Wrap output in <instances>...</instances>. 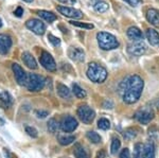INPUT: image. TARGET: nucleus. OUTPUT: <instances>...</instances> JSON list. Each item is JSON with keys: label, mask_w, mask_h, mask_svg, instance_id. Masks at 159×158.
<instances>
[{"label": "nucleus", "mask_w": 159, "mask_h": 158, "mask_svg": "<svg viewBox=\"0 0 159 158\" xmlns=\"http://www.w3.org/2000/svg\"><path fill=\"white\" fill-rule=\"evenodd\" d=\"M123 91V102L126 104H134L140 99L142 93L144 82L139 75L134 74L126 78L121 84Z\"/></svg>", "instance_id": "1"}, {"label": "nucleus", "mask_w": 159, "mask_h": 158, "mask_svg": "<svg viewBox=\"0 0 159 158\" xmlns=\"http://www.w3.org/2000/svg\"><path fill=\"white\" fill-rule=\"evenodd\" d=\"M87 76L93 83H103L107 78V70L97 63H90L87 68Z\"/></svg>", "instance_id": "2"}, {"label": "nucleus", "mask_w": 159, "mask_h": 158, "mask_svg": "<svg viewBox=\"0 0 159 158\" xmlns=\"http://www.w3.org/2000/svg\"><path fill=\"white\" fill-rule=\"evenodd\" d=\"M97 40L102 50H114L119 47L117 37L107 32H99L97 34Z\"/></svg>", "instance_id": "3"}, {"label": "nucleus", "mask_w": 159, "mask_h": 158, "mask_svg": "<svg viewBox=\"0 0 159 158\" xmlns=\"http://www.w3.org/2000/svg\"><path fill=\"white\" fill-rule=\"evenodd\" d=\"M46 80L43 79V76L35 74V73H28V79H27V84L25 87L28 88L29 91H40L45 87Z\"/></svg>", "instance_id": "4"}, {"label": "nucleus", "mask_w": 159, "mask_h": 158, "mask_svg": "<svg viewBox=\"0 0 159 158\" xmlns=\"http://www.w3.org/2000/svg\"><path fill=\"white\" fill-rule=\"evenodd\" d=\"M79 119L83 123L85 124H90L93 121L94 117H96V113L91 107H89L88 105H81L76 111Z\"/></svg>", "instance_id": "5"}, {"label": "nucleus", "mask_w": 159, "mask_h": 158, "mask_svg": "<svg viewBox=\"0 0 159 158\" xmlns=\"http://www.w3.org/2000/svg\"><path fill=\"white\" fill-rule=\"evenodd\" d=\"M154 117H155L154 111L152 107H148V106L139 109L135 115V118L141 124H148L154 119Z\"/></svg>", "instance_id": "6"}, {"label": "nucleus", "mask_w": 159, "mask_h": 158, "mask_svg": "<svg viewBox=\"0 0 159 158\" xmlns=\"http://www.w3.org/2000/svg\"><path fill=\"white\" fill-rule=\"evenodd\" d=\"M39 62L40 65L45 68L46 70L51 71V72H54L56 70V63L53 58L52 55L50 54L47 51H43L42 54L39 56Z\"/></svg>", "instance_id": "7"}, {"label": "nucleus", "mask_w": 159, "mask_h": 158, "mask_svg": "<svg viewBox=\"0 0 159 158\" xmlns=\"http://www.w3.org/2000/svg\"><path fill=\"white\" fill-rule=\"evenodd\" d=\"M145 51H147V45L144 44L143 40L132 42L127 46V52L134 56H140V55L144 54Z\"/></svg>", "instance_id": "8"}, {"label": "nucleus", "mask_w": 159, "mask_h": 158, "mask_svg": "<svg viewBox=\"0 0 159 158\" xmlns=\"http://www.w3.org/2000/svg\"><path fill=\"white\" fill-rule=\"evenodd\" d=\"M25 27L32 31L33 33H35L36 35H43L46 31V25L45 24L39 19L36 18H32L29 19L27 22H25Z\"/></svg>", "instance_id": "9"}, {"label": "nucleus", "mask_w": 159, "mask_h": 158, "mask_svg": "<svg viewBox=\"0 0 159 158\" xmlns=\"http://www.w3.org/2000/svg\"><path fill=\"white\" fill-rule=\"evenodd\" d=\"M56 9H57V11L60 12L61 15H64V16H66V17H69V18L79 19L83 17V13L78 9H74V7H66V6H57Z\"/></svg>", "instance_id": "10"}, {"label": "nucleus", "mask_w": 159, "mask_h": 158, "mask_svg": "<svg viewBox=\"0 0 159 158\" xmlns=\"http://www.w3.org/2000/svg\"><path fill=\"white\" fill-rule=\"evenodd\" d=\"M12 69L14 72L15 79H16V82L19 84L20 86H25L27 84V79H28V73L22 69L21 66L18 65L17 63H14L12 65Z\"/></svg>", "instance_id": "11"}, {"label": "nucleus", "mask_w": 159, "mask_h": 158, "mask_svg": "<svg viewBox=\"0 0 159 158\" xmlns=\"http://www.w3.org/2000/svg\"><path fill=\"white\" fill-rule=\"evenodd\" d=\"M79 123H78V120H76L74 117L72 116H67L63 119L61 123V129L65 133H71L73 132L74 129L78 127Z\"/></svg>", "instance_id": "12"}, {"label": "nucleus", "mask_w": 159, "mask_h": 158, "mask_svg": "<svg viewBox=\"0 0 159 158\" xmlns=\"http://www.w3.org/2000/svg\"><path fill=\"white\" fill-rule=\"evenodd\" d=\"M68 56L75 62H83L85 60V52L80 47H70L67 51Z\"/></svg>", "instance_id": "13"}, {"label": "nucleus", "mask_w": 159, "mask_h": 158, "mask_svg": "<svg viewBox=\"0 0 159 158\" xmlns=\"http://www.w3.org/2000/svg\"><path fill=\"white\" fill-rule=\"evenodd\" d=\"M12 47V38L7 34H0V54L6 55Z\"/></svg>", "instance_id": "14"}, {"label": "nucleus", "mask_w": 159, "mask_h": 158, "mask_svg": "<svg viewBox=\"0 0 159 158\" xmlns=\"http://www.w3.org/2000/svg\"><path fill=\"white\" fill-rule=\"evenodd\" d=\"M126 35L132 42H138V40L143 39V33L141 32L139 28H137V27L129 28L126 32Z\"/></svg>", "instance_id": "15"}, {"label": "nucleus", "mask_w": 159, "mask_h": 158, "mask_svg": "<svg viewBox=\"0 0 159 158\" xmlns=\"http://www.w3.org/2000/svg\"><path fill=\"white\" fill-rule=\"evenodd\" d=\"M21 58H22V62L25 63V65L27 66L28 68H30V69H37V63L36 61H35L34 56H33L32 54H31L30 52H28V51H25V52L22 53L21 55Z\"/></svg>", "instance_id": "16"}, {"label": "nucleus", "mask_w": 159, "mask_h": 158, "mask_svg": "<svg viewBox=\"0 0 159 158\" xmlns=\"http://www.w3.org/2000/svg\"><path fill=\"white\" fill-rule=\"evenodd\" d=\"M147 20L150 22L151 25L158 27V25H159V11H158V10H156V9L148 10Z\"/></svg>", "instance_id": "17"}, {"label": "nucleus", "mask_w": 159, "mask_h": 158, "mask_svg": "<svg viewBox=\"0 0 159 158\" xmlns=\"http://www.w3.org/2000/svg\"><path fill=\"white\" fill-rule=\"evenodd\" d=\"M91 6L93 7L94 11L98 13H105L109 9V6L104 0H90Z\"/></svg>", "instance_id": "18"}, {"label": "nucleus", "mask_w": 159, "mask_h": 158, "mask_svg": "<svg viewBox=\"0 0 159 158\" xmlns=\"http://www.w3.org/2000/svg\"><path fill=\"white\" fill-rule=\"evenodd\" d=\"M145 35H147L148 43L152 46L159 45V33L155 29H148Z\"/></svg>", "instance_id": "19"}, {"label": "nucleus", "mask_w": 159, "mask_h": 158, "mask_svg": "<svg viewBox=\"0 0 159 158\" xmlns=\"http://www.w3.org/2000/svg\"><path fill=\"white\" fill-rule=\"evenodd\" d=\"M56 91H57V95L63 99H70L71 97V91L67 86L64 85L61 83L56 84Z\"/></svg>", "instance_id": "20"}, {"label": "nucleus", "mask_w": 159, "mask_h": 158, "mask_svg": "<svg viewBox=\"0 0 159 158\" xmlns=\"http://www.w3.org/2000/svg\"><path fill=\"white\" fill-rule=\"evenodd\" d=\"M0 104L4 108H7L13 104V98L7 91H1L0 93Z\"/></svg>", "instance_id": "21"}, {"label": "nucleus", "mask_w": 159, "mask_h": 158, "mask_svg": "<svg viewBox=\"0 0 159 158\" xmlns=\"http://www.w3.org/2000/svg\"><path fill=\"white\" fill-rule=\"evenodd\" d=\"M37 15L40 17V18H43V20H46L47 22H53L54 20L57 19V17H56V15L54 13L52 12H49V11H45V10H42V11H38L37 12Z\"/></svg>", "instance_id": "22"}, {"label": "nucleus", "mask_w": 159, "mask_h": 158, "mask_svg": "<svg viewBox=\"0 0 159 158\" xmlns=\"http://www.w3.org/2000/svg\"><path fill=\"white\" fill-rule=\"evenodd\" d=\"M143 158H155V147L152 142L143 146Z\"/></svg>", "instance_id": "23"}, {"label": "nucleus", "mask_w": 159, "mask_h": 158, "mask_svg": "<svg viewBox=\"0 0 159 158\" xmlns=\"http://www.w3.org/2000/svg\"><path fill=\"white\" fill-rule=\"evenodd\" d=\"M73 154H74V156H75V158H89L88 153L86 152L84 147H82L81 144H79V143H76L75 146H74Z\"/></svg>", "instance_id": "24"}, {"label": "nucleus", "mask_w": 159, "mask_h": 158, "mask_svg": "<svg viewBox=\"0 0 159 158\" xmlns=\"http://www.w3.org/2000/svg\"><path fill=\"white\" fill-rule=\"evenodd\" d=\"M57 139L61 146H69L75 140V136H73V135H61Z\"/></svg>", "instance_id": "25"}, {"label": "nucleus", "mask_w": 159, "mask_h": 158, "mask_svg": "<svg viewBox=\"0 0 159 158\" xmlns=\"http://www.w3.org/2000/svg\"><path fill=\"white\" fill-rule=\"evenodd\" d=\"M72 91H73L74 96H75L76 98L83 99V98H85V97H86L85 90H84V89L82 88L81 86H79L76 83L72 84Z\"/></svg>", "instance_id": "26"}, {"label": "nucleus", "mask_w": 159, "mask_h": 158, "mask_svg": "<svg viewBox=\"0 0 159 158\" xmlns=\"http://www.w3.org/2000/svg\"><path fill=\"white\" fill-rule=\"evenodd\" d=\"M120 147H121V141H120V139L118 137H114L111 140V146H110V153L112 155L117 154V152L120 150Z\"/></svg>", "instance_id": "27"}, {"label": "nucleus", "mask_w": 159, "mask_h": 158, "mask_svg": "<svg viewBox=\"0 0 159 158\" xmlns=\"http://www.w3.org/2000/svg\"><path fill=\"white\" fill-rule=\"evenodd\" d=\"M87 138H88V140L90 142H92V143H94V144H98L101 142V136L98 134V133H96V132H93V131H90V132H88L87 133Z\"/></svg>", "instance_id": "28"}, {"label": "nucleus", "mask_w": 159, "mask_h": 158, "mask_svg": "<svg viewBox=\"0 0 159 158\" xmlns=\"http://www.w3.org/2000/svg\"><path fill=\"white\" fill-rule=\"evenodd\" d=\"M48 131L50 132V133H52V134H54L56 131L58 129V122L56 121V119L54 118H51L49 121H48Z\"/></svg>", "instance_id": "29"}, {"label": "nucleus", "mask_w": 159, "mask_h": 158, "mask_svg": "<svg viewBox=\"0 0 159 158\" xmlns=\"http://www.w3.org/2000/svg\"><path fill=\"white\" fill-rule=\"evenodd\" d=\"M70 24L72 25H75V27H79V28H83V29H86V30H91L94 28V25L92 24H87V22H82V21H76V20H72L70 21Z\"/></svg>", "instance_id": "30"}, {"label": "nucleus", "mask_w": 159, "mask_h": 158, "mask_svg": "<svg viewBox=\"0 0 159 158\" xmlns=\"http://www.w3.org/2000/svg\"><path fill=\"white\" fill-rule=\"evenodd\" d=\"M98 127L100 129H103V131H107L110 129V122L108 119L106 118H101L98 121Z\"/></svg>", "instance_id": "31"}, {"label": "nucleus", "mask_w": 159, "mask_h": 158, "mask_svg": "<svg viewBox=\"0 0 159 158\" xmlns=\"http://www.w3.org/2000/svg\"><path fill=\"white\" fill-rule=\"evenodd\" d=\"M134 158H143L142 143H136L134 146Z\"/></svg>", "instance_id": "32"}, {"label": "nucleus", "mask_w": 159, "mask_h": 158, "mask_svg": "<svg viewBox=\"0 0 159 158\" xmlns=\"http://www.w3.org/2000/svg\"><path fill=\"white\" fill-rule=\"evenodd\" d=\"M136 136H137V131H136V129H133V127H129L124 132V138L127 140L134 139Z\"/></svg>", "instance_id": "33"}, {"label": "nucleus", "mask_w": 159, "mask_h": 158, "mask_svg": "<svg viewBox=\"0 0 159 158\" xmlns=\"http://www.w3.org/2000/svg\"><path fill=\"white\" fill-rule=\"evenodd\" d=\"M25 133L29 135L30 137H32V138H37L38 137L36 129H34L33 126H25Z\"/></svg>", "instance_id": "34"}, {"label": "nucleus", "mask_w": 159, "mask_h": 158, "mask_svg": "<svg viewBox=\"0 0 159 158\" xmlns=\"http://www.w3.org/2000/svg\"><path fill=\"white\" fill-rule=\"evenodd\" d=\"M48 39H49V42L52 44L53 47H58V46L61 45V39H60V38L54 36V35H52V34L48 35Z\"/></svg>", "instance_id": "35"}, {"label": "nucleus", "mask_w": 159, "mask_h": 158, "mask_svg": "<svg viewBox=\"0 0 159 158\" xmlns=\"http://www.w3.org/2000/svg\"><path fill=\"white\" fill-rule=\"evenodd\" d=\"M35 115H36V117L38 119H45L46 117L49 116V111H43V109H37V111H35Z\"/></svg>", "instance_id": "36"}, {"label": "nucleus", "mask_w": 159, "mask_h": 158, "mask_svg": "<svg viewBox=\"0 0 159 158\" xmlns=\"http://www.w3.org/2000/svg\"><path fill=\"white\" fill-rule=\"evenodd\" d=\"M114 102H112L110 99H106L104 102H103V107L106 108V109H111L114 108Z\"/></svg>", "instance_id": "37"}, {"label": "nucleus", "mask_w": 159, "mask_h": 158, "mask_svg": "<svg viewBox=\"0 0 159 158\" xmlns=\"http://www.w3.org/2000/svg\"><path fill=\"white\" fill-rule=\"evenodd\" d=\"M119 158H130V152L129 149H123L119 155Z\"/></svg>", "instance_id": "38"}, {"label": "nucleus", "mask_w": 159, "mask_h": 158, "mask_svg": "<svg viewBox=\"0 0 159 158\" xmlns=\"http://www.w3.org/2000/svg\"><path fill=\"white\" fill-rule=\"evenodd\" d=\"M123 1L127 2V3H129V6H132V7H137L138 4L142 2V0H123Z\"/></svg>", "instance_id": "39"}, {"label": "nucleus", "mask_w": 159, "mask_h": 158, "mask_svg": "<svg viewBox=\"0 0 159 158\" xmlns=\"http://www.w3.org/2000/svg\"><path fill=\"white\" fill-rule=\"evenodd\" d=\"M22 14H24V9H22L21 7H18L14 11V15H15V16H17V17H21Z\"/></svg>", "instance_id": "40"}, {"label": "nucleus", "mask_w": 159, "mask_h": 158, "mask_svg": "<svg viewBox=\"0 0 159 158\" xmlns=\"http://www.w3.org/2000/svg\"><path fill=\"white\" fill-rule=\"evenodd\" d=\"M97 158H106V152L104 150H101L97 155Z\"/></svg>", "instance_id": "41"}, {"label": "nucleus", "mask_w": 159, "mask_h": 158, "mask_svg": "<svg viewBox=\"0 0 159 158\" xmlns=\"http://www.w3.org/2000/svg\"><path fill=\"white\" fill-rule=\"evenodd\" d=\"M4 155H6V158H11V157H10L9 152H7V149H4Z\"/></svg>", "instance_id": "42"}, {"label": "nucleus", "mask_w": 159, "mask_h": 158, "mask_svg": "<svg viewBox=\"0 0 159 158\" xmlns=\"http://www.w3.org/2000/svg\"><path fill=\"white\" fill-rule=\"evenodd\" d=\"M156 107H157L159 109V99L157 100V102H156Z\"/></svg>", "instance_id": "43"}, {"label": "nucleus", "mask_w": 159, "mask_h": 158, "mask_svg": "<svg viewBox=\"0 0 159 158\" xmlns=\"http://www.w3.org/2000/svg\"><path fill=\"white\" fill-rule=\"evenodd\" d=\"M25 2H28V3H30V2H32L33 0H24Z\"/></svg>", "instance_id": "44"}, {"label": "nucleus", "mask_w": 159, "mask_h": 158, "mask_svg": "<svg viewBox=\"0 0 159 158\" xmlns=\"http://www.w3.org/2000/svg\"><path fill=\"white\" fill-rule=\"evenodd\" d=\"M57 1H60V2H66L67 0H57Z\"/></svg>", "instance_id": "45"}, {"label": "nucleus", "mask_w": 159, "mask_h": 158, "mask_svg": "<svg viewBox=\"0 0 159 158\" xmlns=\"http://www.w3.org/2000/svg\"><path fill=\"white\" fill-rule=\"evenodd\" d=\"M2 27V20H1V18H0V28Z\"/></svg>", "instance_id": "46"}]
</instances>
